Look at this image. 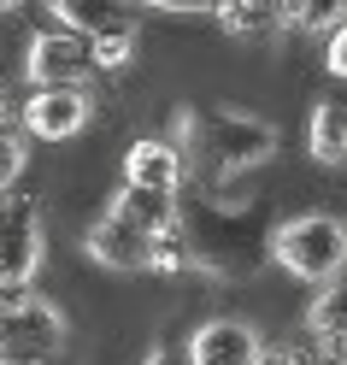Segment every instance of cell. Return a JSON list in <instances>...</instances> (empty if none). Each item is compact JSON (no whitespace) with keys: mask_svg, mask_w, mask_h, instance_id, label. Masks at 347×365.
Returning a JSON list of instances; mask_svg holds the SVG:
<instances>
[{"mask_svg":"<svg viewBox=\"0 0 347 365\" xmlns=\"http://www.w3.org/2000/svg\"><path fill=\"white\" fill-rule=\"evenodd\" d=\"M171 148L182 153V171H200L206 182L242 177L253 165H265L276 153V124L253 118V112H229V106H189L177 112Z\"/></svg>","mask_w":347,"mask_h":365,"instance_id":"cell-1","label":"cell"},{"mask_svg":"<svg viewBox=\"0 0 347 365\" xmlns=\"http://www.w3.org/2000/svg\"><path fill=\"white\" fill-rule=\"evenodd\" d=\"M271 259L276 271H289L294 283H336L341 265H347V224L336 212H300V218H283L271 230Z\"/></svg>","mask_w":347,"mask_h":365,"instance_id":"cell-2","label":"cell"},{"mask_svg":"<svg viewBox=\"0 0 347 365\" xmlns=\"http://www.w3.org/2000/svg\"><path fill=\"white\" fill-rule=\"evenodd\" d=\"M71 341V318H65L48 294L36 289H0V359H36L48 365Z\"/></svg>","mask_w":347,"mask_h":365,"instance_id":"cell-3","label":"cell"},{"mask_svg":"<svg viewBox=\"0 0 347 365\" xmlns=\"http://www.w3.org/2000/svg\"><path fill=\"white\" fill-rule=\"evenodd\" d=\"M48 259L41 207L30 195H0V289H30Z\"/></svg>","mask_w":347,"mask_h":365,"instance_id":"cell-4","label":"cell"},{"mask_svg":"<svg viewBox=\"0 0 347 365\" xmlns=\"http://www.w3.org/2000/svg\"><path fill=\"white\" fill-rule=\"evenodd\" d=\"M95 118V95L88 88H30L18 106V130L24 142H77Z\"/></svg>","mask_w":347,"mask_h":365,"instance_id":"cell-5","label":"cell"},{"mask_svg":"<svg viewBox=\"0 0 347 365\" xmlns=\"http://www.w3.org/2000/svg\"><path fill=\"white\" fill-rule=\"evenodd\" d=\"M88 41L71 30H41L24 41V83L30 88H88Z\"/></svg>","mask_w":347,"mask_h":365,"instance_id":"cell-6","label":"cell"},{"mask_svg":"<svg viewBox=\"0 0 347 365\" xmlns=\"http://www.w3.org/2000/svg\"><path fill=\"white\" fill-rule=\"evenodd\" d=\"M259 330L247 318H206L195 324V336L182 341V365H253L259 354Z\"/></svg>","mask_w":347,"mask_h":365,"instance_id":"cell-7","label":"cell"},{"mask_svg":"<svg viewBox=\"0 0 347 365\" xmlns=\"http://www.w3.org/2000/svg\"><path fill=\"white\" fill-rule=\"evenodd\" d=\"M182 153L171 148V135H142V142H130L124 153V189H153V195H182Z\"/></svg>","mask_w":347,"mask_h":365,"instance_id":"cell-8","label":"cell"},{"mask_svg":"<svg viewBox=\"0 0 347 365\" xmlns=\"http://www.w3.org/2000/svg\"><path fill=\"white\" fill-rule=\"evenodd\" d=\"M147 242H153V236H142V230L124 224L118 212H100L95 224H88V236H83L88 259L106 265V271H147Z\"/></svg>","mask_w":347,"mask_h":365,"instance_id":"cell-9","label":"cell"},{"mask_svg":"<svg viewBox=\"0 0 347 365\" xmlns=\"http://www.w3.org/2000/svg\"><path fill=\"white\" fill-rule=\"evenodd\" d=\"M300 330L312 336L318 359L341 365V341H347V330H341V283H323L312 301H306V312H300Z\"/></svg>","mask_w":347,"mask_h":365,"instance_id":"cell-10","label":"cell"},{"mask_svg":"<svg viewBox=\"0 0 347 365\" xmlns=\"http://www.w3.org/2000/svg\"><path fill=\"white\" fill-rule=\"evenodd\" d=\"M106 212H118V218H124V224H135L142 236H159V230H171V224L182 218L177 195H153V189H118Z\"/></svg>","mask_w":347,"mask_h":365,"instance_id":"cell-11","label":"cell"},{"mask_svg":"<svg viewBox=\"0 0 347 365\" xmlns=\"http://www.w3.org/2000/svg\"><path fill=\"white\" fill-rule=\"evenodd\" d=\"M306 153L318 159V165H341V159H347V112H341V101H318L312 106Z\"/></svg>","mask_w":347,"mask_h":365,"instance_id":"cell-12","label":"cell"},{"mask_svg":"<svg viewBox=\"0 0 347 365\" xmlns=\"http://www.w3.org/2000/svg\"><path fill=\"white\" fill-rule=\"evenodd\" d=\"M212 18H218L224 36H242V41L283 30V6H271V0H253V6H247V0H236V6H212Z\"/></svg>","mask_w":347,"mask_h":365,"instance_id":"cell-13","label":"cell"},{"mask_svg":"<svg viewBox=\"0 0 347 365\" xmlns=\"http://www.w3.org/2000/svg\"><path fill=\"white\" fill-rule=\"evenodd\" d=\"M147 271H159V277H182V271H200L195 242H189V230H182V218L171 224V230H159V236L147 242Z\"/></svg>","mask_w":347,"mask_h":365,"instance_id":"cell-14","label":"cell"},{"mask_svg":"<svg viewBox=\"0 0 347 365\" xmlns=\"http://www.w3.org/2000/svg\"><path fill=\"white\" fill-rule=\"evenodd\" d=\"M24 165H30V142H24V130H18V124H0V195H12V189H18Z\"/></svg>","mask_w":347,"mask_h":365,"instance_id":"cell-15","label":"cell"},{"mask_svg":"<svg viewBox=\"0 0 347 365\" xmlns=\"http://www.w3.org/2000/svg\"><path fill=\"white\" fill-rule=\"evenodd\" d=\"M130 59H135V30H112V36L88 41V65L95 71H124Z\"/></svg>","mask_w":347,"mask_h":365,"instance_id":"cell-16","label":"cell"},{"mask_svg":"<svg viewBox=\"0 0 347 365\" xmlns=\"http://www.w3.org/2000/svg\"><path fill=\"white\" fill-rule=\"evenodd\" d=\"M323 71H330V77L347 71V24H336L330 36H323Z\"/></svg>","mask_w":347,"mask_h":365,"instance_id":"cell-17","label":"cell"},{"mask_svg":"<svg viewBox=\"0 0 347 365\" xmlns=\"http://www.w3.org/2000/svg\"><path fill=\"white\" fill-rule=\"evenodd\" d=\"M312 354L300 348H283V341H259V354H253V365H306Z\"/></svg>","mask_w":347,"mask_h":365,"instance_id":"cell-18","label":"cell"},{"mask_svg":"<svg viewBox=\"0 0 347 365\" xmlns=\"http://www.w3.org/2000/svg\"><path fill=\"white\" fill-rule=\"evenodd\" d=\"M142 365H182V348H153Z\"/></svg>","mask_w":347,"mask_h":365,"instance_id":"cell-19","label":"cell"},{"mask_svg":"<svg viewBox=\"0 0 347 365\" xmlns=\"http://www.w3.org/2000/svg\"><path fill=\"white\" fill-rule=\"evenodd\" d=\"M0 365H36V359H0Z\"/></svg>","mask_w":347,"mask_h":365,"instance_id":"cell-20","label":"cell"},{"mask_svg":"<svg viewBox=\"0 0 347 365\" xmlns=\"http://www.w3.org/2000/svg\"><path fill=\"white\" fill-rule=\"evenodd\" d=\"M306 365H330V359H306Z\"/></svg>","mask_w":347,"mask_h":365,"instance_id":"cell-21","label":"cell"},{"mask_svg":"<svg viewBox=\"0 0 347 365\" xmlns=\"http://www.w3.org/2000/svg\"><path fill=\"white\" fill-rule=\"evenodd\" d=\"M0 12H6V0H0Z\"/></svg>","mask_w":347,"mask_h":365,"instance_id":"cell-22","label":"cell"}]
</instances>
